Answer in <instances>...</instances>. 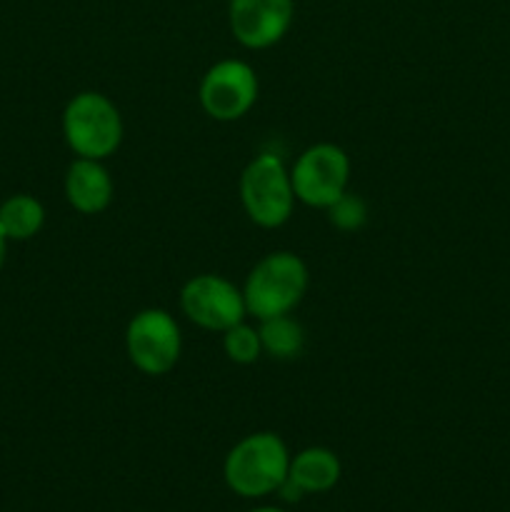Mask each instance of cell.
<instances>
[{"mask_svg":"<svg viewBox=\"0 0 510 512\" xmlns=\"http://www.w3.org/2000/svg\"><path fill=\"white\" fill-rule=\"evenodd\" d=\"M290 450L278 433L260 430L240 438L228 450L223 463V480L235 495L248 500L268 498L288 480Z\"/></svg>","mask_w":510,"mask_h":512,"instance_id":"obj_1","label":"cell"},{"mask_svg":"<svg viewBox=\"0 0 510 512\" xmlns=\"http://www.w3.org/2000/svg\"><path fill=\"white\" fill-rule=\"evenodd\" d=\"M310 288V270L300 255L273 250L250 268L243 283L248 315L255 320L288 315L303 303Z\"/></svg>","mask_w":510,"mask_h":512,"instance_id":"obj_2","label":"cell"},{"mask_svg":"<svg viewBox=\"0 0 510 512\" xmlns=\"http://www.w3.org/2000/svg\"><path fill=\"white\" fill-rule=\"evenodd\" d=\"M125 125L118 105L98 90L75 93L63 108V138L75 158L108 160L123 143Z\"/></svg>","mask_w":510,"mask_h":512,"instance_id":"obj_3","label":"cell"},{"mask_svg":"<svg viewBox=\"0 0 510 512\" xmlns=\"http://www.w3.org/2000/svg\"><path fill=\"white\" fill-rule=\"evenodd\" d=\"M240 203L253 225L278 230L293 218L295 190L290 168L275 153H260L243 168L238 180Z\"/></svg>","mask_w":510,"mask_h":512,"instance_id":"obj_4","label":"cell"},{"mask_svg":"<svg viewBox=\"0 0 510 512\" xmlns=\"http://www.w3.org/2000/svg\"><path fill=\"white\" fill-rule=\"evenodd\" d=\"M183 333L173 313L165 308H143L125 328V355L138 373L163 378L178 365Z\"/></svg>","mask_w":510,"mask_h":512,"instance_id":"obj_5","label":"cell"},{"mask_svg":"<svg viewBox=\"0 0 510 512\" xmlns=\"http://www.w3.org/2000/svg\"><path fill=\"white\" fill-rule=\"evenodd\" d=\"M295 200L308 208L325 210L350 185V158L340 145L315 143L290 165Z\"/></svg>","mask_w":510,"mask_h":512,"instance_id":"obj_6","label":"cell"},{"mask_svg":"<svg viewBox=\"0 0 510 512\" xmlns=\"http://www.w3.org/2000/svg\"><path fill=\"white\" fill-rule=\"evenodd\" d=\"M260 83L253 65L238 58H225L210 65L198 85L200 108L218 123H235L253 110Z\"/></svg>","mask_w":510,"mask_h":512,"instance_id":"obj_7","label":"cell"},{"mask_svg":"<svg viewBox=\"0 0 510 512\" xmlns=\"http://www.w3.org/2000/svg\"><path fill=\"white\" fill-rule=\"evenodd\" d=\"M180 310L185 318L208 333H225L248 318L243 288L225 275L200 273L180 288Z\"/></svg>","mask_w":510,"mask_h":512,"instance_id":"obj_8","label":"cell"},{"mask_svg":"<svg viewBox=\"0 0 510 512\" xmlns=\"http://www.w3.org/2000/svg\"><path fill=\"white\" fill-rule=\"evenodd\" d=\"M295 20V0H230L228 25L235 43L248 50H268L288 35Z\"/></svg>","mask_w":510,"mask_h":512,"instance_id":"obj_9","label":"cell"},{"mask_svg":"<svg viewBox=\"0 0 510 512\" xmlns=\"http://www.w3.org/2000/svg\"><path fill=\"white\" fill-rule=\"evenodd\" d=\"M63 193L70 208L80 215H100L115 198V183L105 160L75 158L65 170Z\"/></svg>","mask_w":510,"mask_h":512,"instance_id":"obj_10","label":"cell"},{"mask_svg":"<svg viewBox=\"0 0 510 512\" xmlns=\"http://www.w3.org/2000/svg\"><path fill=\"white\" fill-rule=\"evenodd\" d=\"M340 475H343L340 458L323 445H310L290 458L288 480L303 495L328 493L340 483Z\"/></svg>","mask_w":510,"mask_h":512,"instance_id":"obj_11","label":"cell"},{"mask_svg":"<svg viewBox=\"0 0 510 512\" xmlns=\"http://www.w3.org/2000/svg\"><path fill=\"white\" fill-rule=\"evenodd\" d=\"M45 225V205L30 193H15L0 203V228L10 243L33 240Z\"/></svg>","mask_w":510,"mask_h":512,"instance_id":"obj_12","label":"cell"},{"mask_svg":"<svg viewBox=\"0 0 510 512\" xmlns=\"http://www.w3.org/2000/svg\"><path fill=\"white\" fill-rule=\"evenodd\" d=\"M263 355L273 360H295L305 348V330L293 313L258 320Z\"/></svg>","mask_w":510,"mask_h":512,"instance_id":"obj_13","label":"cell"},{"mask_svg":"<svg viewBox=\"0 0 510 512\" xmlns=\"http://www.w3.org/2000/svg\"><path fill=\"white\" fill-rule=\"evenodd\" d=\"M223 335V353L230 363L235 365H253L258 363L263 355V345H260L258 325H250L248 320L228 328Z\"/></svg>","mask_w":510,"mask_h":512,"instance_id":"obj_14","label":"cell"},{"mask_svg":"<svg viewBox=\"0 0 510 512\" xmlns=\"http://www.w3.org/2000/svg\"><path fill=\"white\" fill-rule=\"evenodd\" d=\"M330 225L340 233H358L368 223V203L353 190H345L333 205L325 208Z\"/></svg>","mask_w":510,"mask_h":512,"instance_id":"obj_15","label":"cell"},{"mask_svg":"<svg viewBox=\"0 0 510 512\" xmlns=\"http://www.w3.org/2000/svg\"><path fill=\"white\" fill-rule=\"evenodd\" d=\"M8 243H10V240L5 238L3 228H0V273H3V268H5V260H8Z\"/></svg>","mask_w":510,"mask_h":512,"instance_id":"obj_16","label":"cell"},{"mask_svg":"<svg viewBox=\"0 0 510 512\" xmlns=\"http://www.w3.org/2000/svg\"><path fill=\"white\" fill-rule=\"evenodd\" d=\"M248 512H285L283 508H275V505H260V508H253Z\"/></svg>","mask_w":510,"mask_h":512,"instance_id":"obj_17","label":"cell"}]
</instances>
